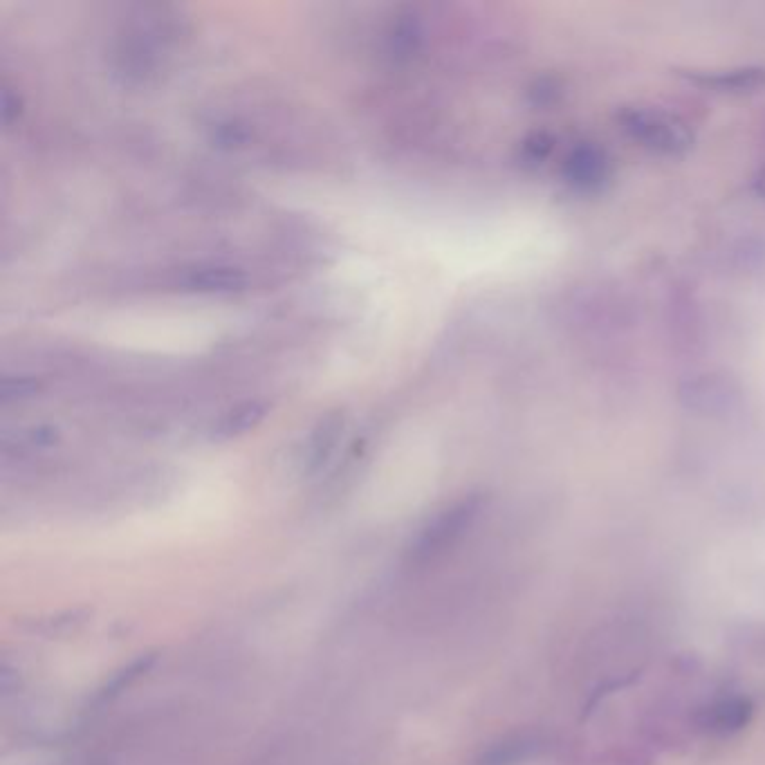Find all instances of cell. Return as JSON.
<instances>
[{
	"instance_id": "cell-1",
	"label": "cell",
	"mask_w": 765,
	"mask_h": 765,
	"mask_svg": "<svg viewBox=\"0 0 765 765\" xmlns=\"http://www.w3.org/2000/svg\"><path fill=\"white\" fill-rule=\"evenodd\" d=\"M173 288L202 297H232L250 290V276L238 265L198 263L175 276Z\"/></svg>"
},
{
	"instance_id": "cell-2",
	"label": "cell",
	"mask_w": 765,
	"mask_h": 765,
	"mask_svg": "<svg viewBox=\"0 0 765 765\" xmlns=\"http://www.w3.org/2000/svg\"><path fill=\"white\" fill-rule=\"evenodd\" d=\"M346 427V413L344 411H330L324 418L317 420V425L310 429V433L303 440L301 454H299V467L303 474H317L321 467L328 463V458L335 454V449L341 440V433Z\"/></svg>"
},
{
	"instance_id": "cell-3",
	"label": "cell",
	"mask_w": 765,
	"mask_h": 765,
	"mask_svg": "<svg viewBox=\"0 0 765 765\" xmlns=\"http://www.w3.org/2000/svg\"><path fill=\"white\" fill-rule=\"evenodd\" d=\"M270 413V404L265 400H245L234 404L232 409L225 411L214 425L209 429V438L216 442L241 438L245 433H250L265 420Z\"/></svg>"
},
{
	"instance_id": "cell-4",
	"label": "cell",
	"mask_w": 765,
	"mask_h": 765,
	"mask_svg": "<svg viewBox=\"0 0 765 765\" xmlns=\"http://www.w3.org/2000/svg\"><path fill=\"white\" fill-rule=\"evenodd\" d=\"M752 718V703L743 696L723 698L718 703L709 705L703 712L700 725L712 734H732L743 730Z\"/></svg>"
},
{
	"instance_id": "cell-5",
	"label": "cell",
	"mask_w": 765,
	"mask_h": 765,
	"mask_svg": "<svg viewBox=\"0 0 765 765\" xmlns=\"http://www.w3.org/2000/svg\"><path fill=\"white\" fill-rule=\"evenodd\" d=\"M41 384L39 380H34V377H25V375H18V377H5L3 382V402L9 404V402H25L34 398L36 393H39Z\"/></svg>"
},
{
	"instance_id": "cell-6",
	"label": "cell",
	"mask_w": 765,
	"mask_h": 765,
	"mask_svg": "<svg viewBox=\"0 0 765 765\" xmlns=\"http://www.w3.org/2000/svg\"><path fill=\"white\" fill-rule=\"evenodd\" d=\"M14 115H21V99H18V95H14L12 88H5V92H3V117H5L7 126L14 122Z\"/></svg>"
}]
</instances>
